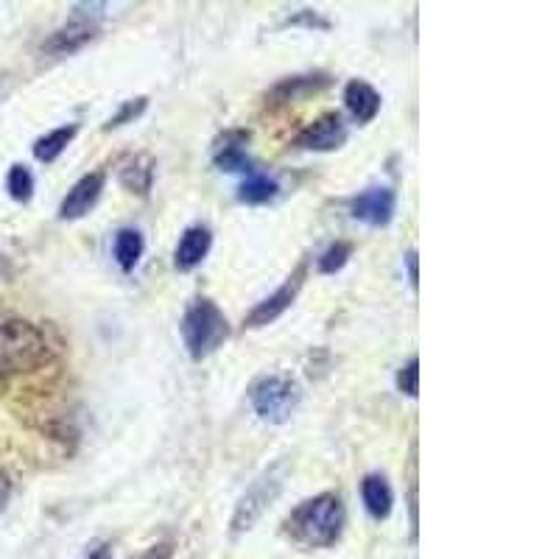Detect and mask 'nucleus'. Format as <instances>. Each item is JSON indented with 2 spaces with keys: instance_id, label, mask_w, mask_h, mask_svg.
Instances as JSON below:
<instances>
[{
  "instance_id": "5",
  "label": "nucleus",
  "mask_w": 559,
  "mask_h": 559,
  "mask_svg": "<svg viewBox=\"0 0 559 559\" xmlns=\"http://www.w3.org/2000/svg\"><path fill=\"white\" fill-rule=\"evenodd\" d=\"M302 280H305V263L297 266V272L291 274L286 283L274 291L272 297H266V300L258 302L249 311V316L244 319L246 328H266V325H272L274 319H280V316L286 314L288 308H291V302L297 300V294H300Z\"/></svg>"
},
{
  "instance_id": "21",
  "label": "nucleus",
  "mask_w": 559,
  "mask_h": 559,
  "mask_svg": "<svg viewBox=\"0 0 559 559\" xmlns=\"http://www.w3.org/2000/svg\"><path fill=\"white\" fill-rule=\"evenodd\" d=\"M397 389L409 397H417V392H420V358L417 355H411L406 367H400V372H397Z\"/></svg>"
},
{
  "instance_id": "15",
  "label": "nucleus",
  "mask_w": 559,
  "mask_h": 559,
  "mask_svg": "<svg viewBox=\"0 0 559 559\" xmlns=\"http://www.w3.org/2000/svg\"><path fill=\"white\" fill-rule=\"evenodd\" d=\"M121 182L123 188L146 196V193L151 191V182H154V160H151L149 154H135V157L121 168Z\"/></svg>"
},
{
  "instance_id": "8",
  "label": "nucleus",
  "mask_w": 559,
  "mask_h": 559,
  "mask_svg": "<svg viewBox=\"0 0 559 559\" xmlns=\"http://www.w3.org/2000/svg\"><path fill=\"white\" fill-rule=\"evenodd\" d=\"M350 213H353V219L364 221L369 227H386L395 216V191L369 188V191L358 193L350 202Z\"/></svg>"
},
{
  "instance_id": "4",
  "label": "nucleus",
  "mask_w": 559,
  "mask_h": 559,
  "mask_svg": "<svg viewBox=\"0 0 559 559\" xmlns=\"http://www.w3.org/2000/svg\"><path fill=\"white\" fill-rule=\"evenodd\" d=\"M249 400H252V409L258 411L260 420L266 423H286L288 417L297 411L302 400L300 383L286 375H266L258 378L249 389Z\"/></svg>"
},
{
  "instance_id": "26",
  "label": "nucleus",
  "mask_w": 559,
  "mask_h": 559,
  "mask_svg": "<svg viewBox=\"0 0 559 559\" xmlns=\"http://www.w3.org/2000/svg\"><path fill=\"white\" fill-rule=\"evenodd\" d=\"M0 272H6V258L0 255Z\"/></svg>"
},
{
  "instance_id": "12",
  "label": "nucleus",
  "mask_w": 559,
  "mask_h": 559,
  "mask_svg": "<svg viewBox=\"0 0 559 559\" xmlns=\"http://www.w3.org/2000/svg\"><path fill=\"white\" fill-rule=\"evenodd\" d=\"M210 244H213V232L202 227V224H193V227L182 232V238H179L177 244V255H174V263H177L179 272L196 269L207 258Z\"/></svg>"
},
{
  "instance_id": "10",
  "label": "nucleus",
  "mask_w": 559,
  "mask_h": 559,
  "mask_svg": "<svg viewBox=\"0 0 559 559\" xmlns=\"http://www.w3.org/2000/svg\"><path fill=\"white\" fill-rule=\"evenodd\" d=\"M246 143H249V132L244 129H235V132H224L216 143V154L213 160L219 165L221 171L227 174H252V160L246 154Z\"/></svg>"
},
{
  "instance_id": "9",
  "label": "nucleus",
  "mask_w": 559,
  "mask_h": 559,
  "mask_svg": "<svg viewBox=\"0 0 559 559\" xmlns=\"http://www.w3.org/2000/svg\"><path fill=\"white\" fill-rule=\"evenodd\" d=\"M101 191H104V174H101V171L84 174V177L70 188L68 196L62 199V205H59V219L76 221L82 219V216H87L90 207L98 202Z\"/></svg>"
},
{
  "instance_id": "24",
  "label": "nucleus",
  "mask_w": 559,
  "mask_h": 559,
  "mask_svg": "<svg viewBox=\"0 0 559 559\" xmlns=\"http://www.w3.org/2000/svg\"><path fill=\"white\" fill-rule=\"evenodd\" d=\"M406 266H409V280L411 286H417V280H420V274H417V252L411 249L409 255H406Z\"/></svg>"
},
{
  "instance_id": "25",
  "label": "nucleus",
  "mask_w": 559,
  "mask_h": 559,
  "mask_svg": "<svg viewBox=\"0 0 559 559\" xmlns=\"http://www.w3.org/2000/svg\"><path fill=\"white\" fill-rule=\"evenodd\" d=\"M87 559H112V546L110 543H101V546L90 548V557Z\"/></svg>"
},
{
  "instance_id": "23",
  "label": "nucleus",
  "mask_w": 559,
  "mask_h": 559,
  "mask_svg": "<svg viewBox=\"0 0 559 559\" xmlns=\"http://www.w3.org/2000/svg\"><path fill=\"white\" fill-rule=\"evenodd\" d=\"M9 495H12V484H9L6 473L0 470V512H3V509H6V504H9Z\"/></svg>"
},
{
  "instance_id": "18",
  "label": "nucleus",
  "mask_w": 559,
  "mask_h": 559,
  "mask_svg": "<svg viewBox=\"0 0 559 559\" xmlns=\"http://www.w3.org/2000/svg\"><path fill=\"white\" fill-rule=\"evenodd\" d=\"M143 255V235L137 230H121L115 235V260L121 272H132Z\"/></svg>"
},
{
  "instance_id": "6",
  "label": "nucleus",
  "mask_w": 559,
  "mask_h": 559,
  "mask_svg": "<svg viewBox=\"0 0 559 559\" xmlns=\"http://www.w3.org/2000/svg\"><path fill=\"white\" fill-rule=\"evenodd\" d=\"M277 492H280V478L274 476L260 478L258 484L241 498L238 509H235V515H232V534L249 532V529L260 520V515L272 506V501L277 498Z\"/></svg>"
},
{
  "instance_id": "14",
  "label": "nucleus",
  "mask_w": 559,
  "mask_h": 559,
  "mask_svg": "<svg viewBox=\"0 0 559 559\" xmlns=\"http://www.w3.org/2000/svg\"><path fill=\"white\" fill-rule=\"evenodd\" d=\"M361 498H364V506L367 512L375 520H386L392 515V504H395V495H392V487L389 481L381 473H369L361 481Z\"/></svg>"
},
{
  "instance_id": "3",
  "label": "nucleus",
  "mask_w": 559,
  "mask_h": 559,
  "mask_svg": "<svg viewBox=\"0 0 559 559\" xmlns=\"http://www.w3.org/2000/svg\"><path fill=\"white\" fill-rule=\"evenodd\" d=\"M227 336H230L227 316L221 314L216 302L199 297L188 305V311L182 316V339L191 358L202 361L210 353H216Z\"/></svg>"
},
{
  "instance_id": "17",
  "label": "nucleus",
  "mask_w": 559,
  "mask_h": 559,
  "mask_svg": "<svg viewBox=\"0 0 559 559\" xmlns=\"http://www.w3.org/2000/svg\"><path fill=\"white\" fill-rule=\"evenodd\" d=\"M76 123H70V126H59L54 132H48V135H42L37 143H34V157L40 160V163H54L56 157L62 154V151L68 149L70 140L76 137Z\"/></svg>"
},
{
  "instance_id": "7",
  "label": "nucleus",
  "mask_w": 559,
  "mask_h": 559,
  "mask_svg": "<svg viewBox=\"0 0 559 559\" xmlns=\"http://www.w3.org/2000/svg\"><path fill=\"white\" fill-rule=\"evenodd\" d=\"M344 140H347V126L339 112H325L294 137V146L305 151H336L344 146Z\"/></svg>"
},
{
  "instance_id": "2",
  "label": "nucleus",
  "mask_w": 559,
  "mask_h": 559,
  "mask_svg": "<svg viewBox=\"0 0 559 559\" xmlns=\"http://www.w3.org/2000/svg\"><path fill=\"white\" fill-rule=\"evenodd\" d=\"M51 344L37 325L9 319L0 325V375H23L51 361Z\"/></svg>"
},
{
  "instance_id": "16",
  "label": "nucleus",
  "mask_w": 559,
  "mask_h": 559,
  "mask_svg": "<svg viewBox=\"0 0 559 559\" xmlns=\"http://www.w3.org/2000/svg\"><path fill=\"white\" fill-rule=\"evenodd\" d=\"M277 191L280 188H277V182L272 177L252 171L238 188V202H244V205H266V202H272L277 196Z\"/></svg>"
},
{
  "instance_id": "13",
  "label": "nucleus",
  "mask_w": 559,
  "mask_h": 559,
  "mask_svg": "<svg viewBox=\"0 0 559 559\" xmlns=\"http://www.w3.org/2000/svg\"><path fill=\"white\" fill-rule=\"evenodd\" d=\"M344 104H347V112L353 115L355 121L369 123L375 121V115L381 112V93L372 84L353 79L344 90Z\"/></svg>"
},
{
  "instance_id": "27",
  "label": "nucleus",
  "mask_w": 559,
  "mask_h": 559,
  "mask_svg": "<svg viewBox=\"0 0 559 559\" xmlns=\"http://www.w3.org/2000/svg\"><path fill=\"white\" fill-rule=\"evenodd\" d=\"M143 559H157V548H154V551H151L149 557H143Z\"/></svg>"
},
{
  "instance_id": "22",
  "label": "nucleus",
  "mask_w": 559,
  "mask_h": 559,
  "mask_svg": "<svg viewBox=\"0 0 559 559\" xmlns=\"http://www.w3.org/2000/svg\"><path fill=\"white\" fill-rule=\"evenodd\" d=\"M146 110V98H135V101H126L123 104V110L115 115V118H110V123L104 126V129H118V126H123V123H129L132 118H137L140 112Z\"/></svg>"
},
{
  "instance_id": "1",
  "label": "nucleus",
  "mask_w": 559,
  "mask_h": 559,
  "mask_svg": "<svg viewBox=\"0 0 559 559\" xmlns=\"http://www.w3.org/2000/svg\"><path fill=\"white\" fill-rule=\"evenodd\" d=\"M344 529V504L336 492H322L302 501L286 520V532L302 546L328 548Z\"/></svg>"
},
{
  "instance_id": "11",
  "label": "nucleus",
  "mask_w": 559,
  "mask_h": 559,
  "mask_svg": "<svg viewBox=\"0 0 559 559\" xmlns=\"http://www.w3.org/2000/svg\"><path fill=\"white\" fill-rule=\"evenodd\" d=\"M98 26L96 23H90V20H82V17H76V20H70L68 26H62L59 31L51 34V40L45 42L42 48L48 51V54L54 56H68V54H76L79 48H84L87 42L96 37Z\"/></svg>"
},
{
  "instance_id": "20",
  "label": "nucleus",
  "mask_w": 559,
  "mask_h": 559,
  "mask_svg": "<svg viewBox=\"0 0 559 559\" xmlns=\"http://www.w3.org/2000/svg\"><path fill=\"white\" fill-rule=\"evenodd\" d=\"M353 255V246L347 241H336L333 246L325 249V255L319 258V272L322 274H336L339 269H344V263Z\"/></svg>"
},
{
  "instance_id": "19",
  "label": "nucleus",
  "mask_w": 559,
  "mask_h": 559,
  "mask_svg": "<svg viewBox=\"0 0 559 559\" xmlns=\"http://www.w3.org/2000/svg\"><path fill=\"white\" fill-rule=\"evenodd\" d=\"M6 191L14 202H23V205L34 196V177H31L26 165H12V171L6 177Z\"/></svg>"
}]
</instances>
